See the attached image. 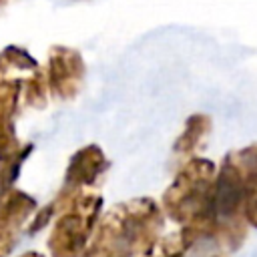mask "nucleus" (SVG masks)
I'll return each mask as SVG.
<instances>
[{"instance_id": "f257e3e1", "label": "nucleus", "mask_w": 257, "mask_h": 257, "mask_svg": "<svg viewBox=\"0 0 257 257\" xmlns=\"http://www.w3.org/2000/svg\"><path fill=\"white\" fill-rule=\"evenodd\" d=\"M257 189V143L229 151L217 167L213 191L215 245L223 251H237L249 233L243 217L245 203Z\"/></svg>"}, {"instance_id": "7ed1b4c3", "label": "nucleus", "mask_w": 257, "mask_h": 257, "mask_svg": "<svg viewBox=\"0 0 257 257\" xmlns=\"http://www.w3.org/2000/svg\"><path fill=\"white\" fill-rule=\"evenodd\" d=\"M56 217L46 247L52 257H84L100 221L102 197L90 191L70 193L60 189L50 201Z\"/></svg>"}, {"instance_id": "9d476101", "label": "nucleus", "mask_w": 257, "mask_h": 257, "mask_svg": "<svg viewBox=\"0 0 257 257\" xmlns=\"http://www.w3.org/2000/svg\"><path fill=\"white\" fill-rule=\"evenodd\" d=\"M48 80L46 70L38 68L30 72L26 78H22V100L30 108H44L48 102Z\"/></svg>"}, {"instance_id": "6e6552de", "label": "nucleus", "mask_w": 257, "mask_h": 257, "mask_svg": "<svg viewBox=\"0 0 257 257\" xmlns=\"http://www.w3.org/2000/svg\"><path fill=\"white\" fill-rule=\"evenodd\" d=\"M211 116L205 112H193L187 116L181 135L177 137L175 145H173V153L179 157H187L191 159V155L195 153V149L207 139V135L211 133Z\"/></svg>"}, {"instance_id": "423d86ee", "label": "nucleus", "mask_w": 257, "mask_h": 257, "mask_svg": "<svg viewBox=\"0 0 257 257\" xmlns=\"http://www.w3.org/2000/svg\"><path fill=\"white\" fill-rule=\"evenodd\" d=\"M108 167H110V163L98 145H94V143L84 145L68 159V165L64 171V181H62L60 189L70 191V193L88 191L104 177Z\"/></svg>"}, {"instance_id": "2eb2a0df", "label": "nucleus", "mask_w": 257, "mask_h": 257, "mask_svg": "<svg viewBox=\"0 0 257 257\" xmlns=\"http://www.w3.org/2000/svg\"><path fill=\"white\" fill-rule=\"evenodd\" d=\"M8 2H10V0H0V8H2V6H6Z\"/></svg>"}, {"instance_id": "4468645a", "label": "nucleus", "mask_w": 257, "mask_h": 257, "mask_svg": "<svg viewBox=\"0 0 257 257\" xmlns=\"http://www.w3.org/2000/svg\"><path fill=\"white\" fill-rule=\"evenodd\" d=\"M18 257H44L40 251H26V253H22V255H18Z\"/></svg>"}, {"instance_id": "9b49d317", "label": "nucleus", "mask_w": 257, "mask_h": 257, "mask_svg": "<svg viewBox=\"0 0 257 257\" xmlns=\"http://www.w3.org/2000/svg\"><path fill=\"white\" fill-rule=\"evenodd\" d=\"M32 149H34L32 143H24L16 153L0 159V197L6 191L14 189V183L18 179V175H20V169L26 163L28 155L32 153Z\"/></svg>"}, {"instance_id": "f03ea898", "label": "nucleus", "mask_w": 257, "mask_h": 257, "mask_svg": "<svg viewBox=\"0 0 257 257\" xmlns=\"http://www.w3.org/2000/svg\"><path fill=\"white\" fill-rule=\"evenodd\" d=\"M165 213L151 197L122 201L98 221L84 257H145L161 239Z\"/></svg>"}, {"instance_id": "0eeeda50", "label": "nucleus", "mask_w": 257, "mask_h": 257, "mask_svg": "<svg viewBox=\"0 0 257 257\" xmlns=\"http://www.w3.org/2000/svg\"><path fill=\"white\" fill-rule=\"evenodd\" d=\"M22 100V78L0 76V159L16 153L22 143L16 139L14 120Z\"/></svg>"}, {"instance_id": "20e7f679", "label": "nucleus", "mask_w": 257, "mask_h": 257, "mask_svg": "<svg viewBox=\"0 0 257 257\" xmlns=\"http://www.w3.org/2000/svg\"><path fill=\"white\" fill-rule=\"evenodd\" d=\"M217 165L203 157H191L183 163L173 183L161 199L163 213L181 225L213 215V191Z\"/></svg>"}, {"instance_id": "39448f33", "label": "nucleus", "mask_w": 257, "mask_h": 257, "mask_svg": "<svg viewBox=\"0 0 257 257\" xmlns=\"http://www.w3.org/2000/svg\"><path fill=\"white\" fill-rule=\"evenodd\" d=\"M86 76V64L82 54L64 44H52L48 50V64H46V80L48 90L58 100L74 98Z\"/></svg>"}, {"instance_id": "f8f14e48", "label": "nucleus", "mask_w": 257, "mask_h": 257, "mask_svg": "<svg viewBox=\"0 0 257 257\" xmlns=\"http://www.w3.org/2000/svg\"><path fill=\"white\" fill-rule=\"evenodd\" d=\"M18 229L0 223V257H8L18 241Z\"/></svg>"}, {"instance_id": "ddd939ff", "label": "nucleus", "mask_w": 257, "mask_h": 257, "mask_svg": "<svg viewBox=\"0 0 257 257\" xmlns=\"http://www.w3.org/2000/svg\"><path fill=\"white\" fill-rule=\"evenodd\" d=\"M243 217H245V221H247L249 227L257 229V189H255V193L249 197V201L245 203Z\"/></svg>"}, {"instance_id": "1a4fd4ad", "label": "nucleus", "mask_w": 257, "mask_h": 257, "mask_svg": "<svg viewBox=\"0 0 257 257\" xmlns=\"http://www.w3.org/2000/svg\"><path fill=\"white\" fill-rule=\"evenodd\" d=\"M38 60L22 46L8 44L0 50V76H16L20 72H34L38 70Z\"/></svg>"}, {"instance_id": "dca6fc26", "label": "nucleus", "mask_w": 257, "mask_h": 257, "mask_svg": "<svg viewBox=\"0 0 257 257\" xmlns=\"http://www.w3.org/2000/svg\"><path fill=\"white\" fill-rule=\"evenodd\" d=\"M211 257H225V255H221V253H215V255H211Z\"/></svg>"}]
</instances>
